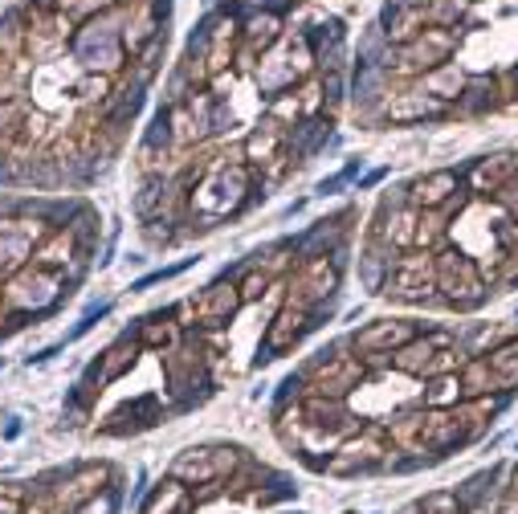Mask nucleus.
Wrapping results in <instances>:
<instances>
[{"mask_svg": "<svg viewBox=\"0 0 518 514\" xmlns=\"http://www.w3.org/2000/svg\"><path fill=\"white\" fill-rule=\"evenodd\" d=\"M127 21L111 9V13H98L90 21H82L74 33H70V58L86 70V74H102L111 78L123 70V58H127V45H123V29Z\"/></svg>", "mask_w": 518, "mask_h": 514, "instance_id": "f257e3e1", "label": "nucleus"}, {"mask_svg": "<svg viewBox=\"0 0 518 514\" xmlns=\"http://www.w3.org/2000/svg\"><path fill=\"white\" fill-rule=\"evenodd\" d=\"M437 290L445 294V302L453 311H478L486 302V278L478 270V262L461 249H441L437 253Z\"/></svg>", "mask_w": 518, "mask_h": 514, "instance_id": "f03ea898", "label": "nucleus"}, {"mask_svg": "<svg viewBox=\"0 0 518 514\" xmlns=\"http://www.w3.org/2000/svg\"><path fill=\"white\" fill-rule=\"evenodd\" d=\"M465 359L457 355L453 339L445 331H433V335H417L412 343H404L400 351H392V368L404 372V376H417V380H433V376H445V372H461Z\"/></svg>", "mask_w": 518, "mask_h": 514, "instance_id": "7ed1b4c3", "label": "nucleus"}, {"mask_svg": "<svg viewBox=\"0 0 518 514\" xmlns=\"http://www.w3.org/2000/svg\"><path fill=\"white\" fill-rule=\"evenodd\" d=\"M249 192H253L249 164H217V168H209V176H204V184L192 196V204L204 217H229V213L241 209V204L253 200Z\"/></svg>", "mask_w": 518, "mask_h": 514, "instance_id": "20e7f679", "label": "nucleus"}, {"mask_svg": "<svg viewBox=\"0 0 518 514\" xmlns=\"http://www.w3.org/2000/svg\"><path fill=\"white\" fill-rule=\"evenodd\" d=\"M310 62H315V49H310V41L302 33H290V37H282L270 49L266 62L257 66V86L278 98V94H286L290 86H298L310 74Z\"/></svg>", "mask_w": 518, "mask_h": 514, "instance_id": "39448f33", "label": "nucleus"}, {"mask_svg": "<svg viewBox=\"0 0 518 514\" xmlns=\"http://www.w3.org/2000/svg\"><path fill=\"white\" fill-rule=\"evenodd\" d=\"M437 290V253H404L392 262L384 294L400 298V302H425Z\"/></svg>", "mask_w": 518, "mask_h": 514, "instance_id": "423d86ee", "label": "nucleus"}, {"mask_svg": "<svg viewBox=\"0 0 518 514\" xmlns=\"http://www.w3.org/2000/svg\"><path fill=\"white\" fill-rule=\"evenodd\" d=\"M62 290H66V274L33 266V270H17L9 278L5 302L17 306V311H25V315H37V311H49V306L62 298Z\"/></svg>", "mask_w": 518, "mask_h": 514, "instance_id": "0eeeda50", "label": "nucleus"}, {"mask_svg": "<svg viewBox=\"0 0 518 514\" xmlns=\"http://www.w3.org/2000/svg\"><path fill=\"white\" fill-rule=\"evenodd\" d=\"M453 49H457V33L441 29V25H429L412 41H404L392 62H396V70H408V74H429V70H437L453 58Z\"/></svg>", "mask_w": 518, "mask_h": 514, "instance_id": "6e6552de", "label": "nucleus"}, {"mask_svg": "<svg viewBox=\"0 0 518 514\" xmlns=\"http://www.w3.org/2000/svg\"><path fill=\"white\" fill-rule=\"evenodd\" d=\"M306 384H310V396L343 400L347 392H355L359 384H364V359H355V355H327L323 351V359L310 368Z\"/></svg>", "mask_w": 518, "mask_h": 514, "instance_id": "1a4fd4ad", "label": "nucleus"}, {"mask_svg": "<svg viewBox=\"0 0 518 514\" xmlns=\"http://www.w3.org/2000/svg\"><path fill=\"white\" fill-rule=\"evenodd\" d=\"M241 461V449H225V445H213V449H188L184 457H176L172 474L192 482V486H213L221 478H229Z\"/></svg>", "mask_w": 518, "mask_h": 514, "instance_id": "9d476101", "label": "nucleus"}, {"mask_svg": "<svg viewBox=\"0 0 518 514\" xmlns=\"http://www.w3.org/2000/svg\"><path fill=\"white\" fill-rule=\"evenodd\" d=\"M388 461V445L380 437V429H364L359 437H347L335 457L327 461L331 474H368V470H380Z\"/></svg>", "mask_w": 518, "mask_h": 514, "instance_id": "9b49d317", "label": "nucleus"}, {"mask_svg": "<svg viewBox=\"0 0 518 514\" xmlns=\"http://www.w3.org/2000/svg\"><path fill=\"white\" fill-rule=\"evenodd\" d=\"M290 286H294L290 290V302H298V306H315V302L331 298L335 286H339V257H327V253L310 257Z\"/></svg>", "mask_w": 518, "mask_h": 514, "instance_id": "f8f14e48", "label": "nucleus"}, {"mask_svg": "<svg viewBox=\"0 0 518 514\" xmlns=\"http://www.w3.org/2000/svg\"><path fill=\"white\" fill-rule=\"evenodd\" d=\"M49 229L41 221H0V274H17L25 270V262L33 257V245L45 237Z\"/></svg>", "mask_w": 518, "mask_h": 514, "instance_id": "ddd939ff", "label": "nucleus"}, {"mask_svg": "<svg viewBox=\"0 0 518 514\" xmlns=\"http://www.w3.org/2000/svg\"><path fill=\"white\" fill-rule=\"evenodd\" d=\"M184 306L192 311V323H200V327H225L241 311V290L233 282H217V286L204 290L200 298H188Z\"/></svg>", "mask_w": 518, "mask_h": 514, "instance_id": "4468645a", "label": "nucleus"}, {"mask_svg": "<svg viewBox=\"0 0 518 514\" xmlns=\"http://www.w3.org/2000/svg\"><path fill=\"white\" fill-rule=\"evenodd\" d=\"M315 319V311L310 306H298V302H286L282 311H278V319L270 323V331H266V347H262V355H257V364H266V359H274L278 351H286V347H294L310 327Z\"/></svg>", "mask_w": 518, "mask_h": 514, "instance_id": "2eb2a0df", "label": "nucleus"}, {"mask_svg": "<svg viewBox=\"0 0 518 514\" xmlns=\"http://www.w3.org/2000/svg\"><path fill=\"white\" fill-rule=\"evenodd\" d=\"M421 331L412 319H380V323H368L364 331H355V351H372V355H392L400 351L404 343H412Z\"/></svg>", "mask_w": 518, "mask_h": 514, "instance_id": "dca6fc26", "label": "nucleus"}, {"mask_svg": "<svg viewBox=\"0 0 518 514\" xmlns=\"http://www.w3.org/2000/svg\"><path fill=\"white\" fill-rule=\"evenodd\" d=\"M449 115V102L425 94V90H404L388 102H380V119L388 123H421V119H445Z\"/></svg>", "mask_w": 518, "mask_h": 514, "instance_id": "f3484780", "label": "nucleus"}, {"mask_svg": "<svg viewBox=\"0 0 518 514\" xmlns=\"http://www.w3.org/2000/svg\"><path fill=\"white\" fill-rule=\"evenodd\" d=\"M457 188H461V176L453 168H437V172H429V176H421L417 184H412L408 204L412 209H421V213H433V209H441V204H449L457 196Z\"/></svg>", "mask_w": 518, "mask_h": 514, "instance_id": "a211bd4d", "label": "nucleus"}, {"mask_svg": "<svg viewBox=\"0 0 518 514\" xmlns=\"http://www.w3.org/2000/svg\"><path fill=\"white\" fill-rule=\"evenodd\" d=\"M518 172V151H498V156H486L470 168V188L482 192V196H498V188Z\"/></svg>", "mask_w": 518, "mask_h": 514, "instance_id": "6ab92c4d", "label": "nucleus"}, {"mask_svg": "<svg viewBox=\"0 0 518 514\" xmlns=\"http://www.w3.org/2000/svg\"><path fill=\"white\" fill-rule=\"evenodd\" d=\"M282 147H286V131L278 119H266L249 139H245V160L249 164H278L282 160Z\"/></svg>", "mask_w": 518, "mask_h": 514, "instance_id": "aec40b11", "label": "nucleus"}, {"mask_svg": "<svg viewBox=\"0 0 518 514\" xmlns=\"http://www.w3.org/2000/svg\"><path fill=\"white\" fill-rule=\"evenodd\" d=\"M486 364H490L494 392H514L518 388V335L498 343L494 351H486Z\"/></svg>", "mask_w": 518, "mask_h": 514, "instance_id": "412c9836", "label": "nucleus"}, {"mask_svg": "<svg viewBox=\"0 0 518 514\" xmlns=\"http://www.w3.org/2000/svg\"><path fill=\"white\" fill-rule=\"evenodd\" d=\"M465 400V388H461V372H445V376H433L425 380L421 388V408H437V413H449Z\"/></svg>", "mask_w": 518, "mask_h": 514, "instance_id": "4be33fe9", "label": "nucleus"}, {"mask_svg": "<svg viewBox=\"0 0 518 514\" xmlns=\"http://www.w3.org/2000/svg\"><path fill=\"white\" fill-rule=\"evenodd\" d=\"M417 229H421V209H412V204H400V209L388 213L384 241H388L392 249H408V245H417Z\"/></svg>", "mask_w": 518, "mask_h": 514, "instance_id": "5701e85b", "label": "nucleus"}, {"mask_svg": "<svg viewBox=\"0 0 518 514\" xmlns=\"http://www.w3.org/2000/svg\"><path fill=\"white\" fill-rule=\"evenodd\" d=\"M139 347H151V351H172L180 343V327L172 323V315H151L139 323V335H135Z\"/></svg>", "mask_w": 518, "mask_h": 514, "instance_id": "b1692460", "label": "nucleus"}, {"mask_svg": "<svg viewBox=\"0 0 518 514\" xmlns=\"http://www.w3.org/2000/svg\"><path fill=\"white\" fill-rule=\"evenodd\" d=\"M465 82H470V78L457 70V62H445V66H437V70L425 74V94H433L441 102H457L461 90H465Z\"/></svg>", "mask_w": 518, "mask_h": 514, "instance_id": "393cba45", "label": "nucleus"}, {"mask_svg": "<svg viewBox=\"0 0 518 514\" xmlns=\"http://www.w3.org/2000/svg\"><path fill=\"white\" fill-rule=\"evenodd\" d=\"M70 262H74V233H54V237H49V245L33 257V266H41V270H58V274H66Z\"/></svg>", "mask_w": 518, "mask_h": 514, "instance_id": "a878e982", "label": "nucleus"}, {"mask_svg": "<svg viewBox=\"0 0 518 514\" xmlns=\"http://www.w3.org/2000/svg\"><path fill=\"white\" fill-rule=\"evenodd\" d=\"M461 388H465V400H486V396L494 392V380H490L486 355L470 359V364H461Z\"/></svg>", "mask_w": 518, "mask_h": 514, "instance_id": "bb28decb", "label": "nucleus"}, {"mask_svg": "<svg viewBox=\"0 0 518 514\" xmlns=\"http://www.w3.org/2000/svg\"><path fill=\"white\" fill-rule=\"evenodd\" d=\"M184 510H188V490L180 482H164L143 506V514H184Z\"/></svg>", "mask_w": 518, "mask_h": 514, "instance_id": "cd10ccee", "label": "nucleus"}, {"mask_svg": "<svg viewBox=\"0 0 518 514\" xmlns=\"http://www.w3.org/2000/svg\"><path fill=\"white\" fill-rule=\"evenodd\" d=\"M494 94H498V86L490 82V78H474V82H465V90H461V111H470V115H482L486 107H494Z\"/></svg>", "mask_w": 518, "mask_h": 514, "instance_id": "c85d7f7f", "label": "nucleus"}, {"mask_svg": "<svg viewBox=\"0 0 518 514\" xmlns=\"http://www.w3.org/2000/svg\"><path fill=\"white\" fill-rule=\"evenodd\" d=\"M461 506H457V494H449V490H437V494H425L421 502H408L400 514H457Z\"/></svg>", "mask_w": 518, "mask_h": 514, "instance_id": "c756f323", "label": "nucleus"}, {"mask_svg": "<svg viewBox=\"0 0 518 514\" xmlns=\"http://www.w3.org/2000/svg\"><path fill=\"white\" fill-rule=\"evenodd\" d=\"M465 17V0H433L425 9V21L429 25H441V29H457Z\"/></svg>", "mask_w": 518, "mask_h": 514, "instance_id": "7c9ffc66", "label": "nucleus"}, {"mask_svg": "<svg viewBox=\"0 0 518 514\" xmlns=\"http://www.w3.org/2000/svg\"><path fill=\"white\" fill-rule=\"evenodd\" d=\"M131 364H135V343H119V347L107 351V359H102V376L98 380H119Z\"/></svg>", "mask_w": 518, "mask_h": 514, "instance_id": "2f4dec72", "label": "nucleus"}, {"mask_svg": "<svg viewBox=\"0 0 518 514\" xmlns=\"http://www.w3.org/2000/svg\"><path fill=\"white\" fill-rule=\"evenodd\" d=\"M21 123H25V102L17 94H5L0 98V131L13 135V131H21Z\"/></svg>", "mask_w": 518, "mask_h": 514, "instance_id": "473e14b6", "label": "nucleus"}, {"mask_svg": "<svg viewBox=\"0 0 518 514\" xmlns=\"http://www.w3.org/2000/svg\"><path fill=\"white\" fill-rule=\"evenodd\" d=\"M237 290H241V302L266 298V290H270V274H266V270H249V274H245V282H241Z\"/></svg>", "mask_w": 518, "mask_h": 514, "instance_id": "72a5a7b5", "label": "nucleus"}, {"mask_svg": "<svg viewBox=\"0 0 518 514\" xmlns=\"http://www.w3.org/2000/svg\"><path fill=\"white\" fill-rule=\"evenodd\" d=\"M494 200L502 204V209H506L510 217H518V172H514V176L502 184V188H498V196H494Z\"/></svg>", "mask_w": 518, "mask_h": 514, "instance_id": "f704fd0d", "label": "nucleus"}, {"mask_svg": "<svg viewBox=\"0 0 518 514\" xmlns=\"http://www.w3.org/2000/svg\"><path fill=\"white\" fill-rule=\"evenodd\" d=\"M498 514H518V490H514V486L502 494V502H498Z\"/></svg>", "mask_w": 518, "mask_h": 514, "instance_id": "c9c22d12", "label": "nucleus"}, {"mask_svg": "<svg viewBox=\"0 0 518 514\" xmlns=\"http://www.w3.org/2000/svg\"><path fill=\"white\" fill-rule=\"evenodd\" d=\"M0 514H21V502L9 498V494H0Z\"/></svg>", "mask_w": 518, "mask_h": 514, "instance_id": "e433bc0d", "label": "nucleus"}, {"mask_svg": "<svg viewBox=\"0 0 518 514\" xmlns=\"http://www.w3.org/2000/svg\"><path fill=\"white\" fill-rule=\"evenodd\" d=\"M510 486H514V490H518V470H514V482H510Z\"/></svg>", "mask_w": 518, "mask_h": 514, "instance_id": "4c0bfd02", "label": "nucleus"}]
</instances>
